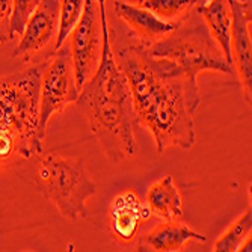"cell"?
<instances>
[{
  "mask_svg": "<svg viewBox=\"0 0 252 252\" xmlns=\"http://www.w3.org/2000/svg\"><path fill=\"white\" fill-rule=\"evenodd\" d=\"M117 62L124 71L137 124L148 128L157 153L171 147L190 150L195 145V124L186 85L172 61L154 58L144 45L123 49Z\"/></svg>",
  "mask_w": 252,
  "mask_h": 252,
  "instance_id": "1",
  "label": "cell"
},
{
  "mask_svg": "<svg viewBox=\"0 0 252 252\" xmlns=\"http://www.w3.org/2000/svg\"><path fill=\"white\" fill-rule=\"evenodd\" d=\"M101 21V55L95 73L80 89L76 100L106 157L118 165L136 154L137 124L127 77L112 52L106 17V0H97Z\"/></svg>",
  "mask_w": 252,
  "mask_h": 252,
  "instance_id": "2",
  "label": "cell"
},
{
  "mask_svg": "<svg viewBox=\"0 0 252 252\" xmlns=\"http://www.w3.org/2000/svg\"><path fill=\"white\" fill-rule=\"evenodd\" d=\"M45 62L0 77V130L15 137V151L31 158L42 154L38 141L41 77Z\"/></svg>",
  "mask_w": 252,
  "mask_h": 252,
  "instance_id": "3",
  "label": "cell"
},
{
  "mask_svg": "<svg viewBox=\"0 0 252 252\" xmlns=\"http://www.w3.org/2000/svg\"><path fill=\"white\" fill-rule=\"evenodd\" d=\"M154 58H165L175 63L178 74L186 85L190 110L195 113L201 104L199 86L196 77L204 71H216L236 76L234 66L226 62L219 45L202 26L174 31L168 36L147 47Z\"/></svg>",
  "mask_w": 252,
  "mask_h": 252,
  "instance_id": "4",
  "label": "cell"
},
{
  "mask_svg": "<svg viewBox=\"0 0 252 252\" xmlns=\"http://www.w3.org/2000/svg\"><path fill=\"white\" fill-rule=\"evenodd\" d=\"M36 181L44 196L65 219L77 220L89 216L86 201L97 193V185L91 180L83 158L45 156L39 162Z\"/></svg>",
  "mask_w": 252,
  "mask_h": 252,
  "instance_id": "5",
  "label": "cell"
},
{
  "mask_svg": "<svg viewBox=\"0 0 252 252\" xmlns=\"http://www.w3.org/2000/svg\"><path fill=\"white\" fill-rule=\"evenodd\" d=\"M79 93L70 45H61L50 56V61L45 62L41 77L38 123V141L41 144H44L50 120L61 113L66 104L76 103Z\"/></svg>",
  "mask_w": 252,
  "mask_h": 252,
  "instance_id": "6",
  "label": "cell"
},
{
  "mask_svg": "<svg viewBox=\"0 0 252 252\" xmlns=\"http://www.w3.org/2000/svg\"><path fill=\"white\" fill-rule=\"evenodd\" d=\"M70 50L79 89L95 73L101 55V21L97 0H85L77 26L71 32Z\"/></svg>",
  "mask_w": 252,
  "mask_h": 252,
  "instance_id": "7",
  "label": "cell"
},
{
  "mask_svg": "<svg viewBox=\"0 0 252 252\" xmlns=\"http://www.w3.org/2000/svg\"><path fill=\"white\" fill-rule=\"evenodd\" d=\"M231 12V55L236 77L239 76L243 95L251 104L252 82V41H251V0H228Z\"/></svg>",
  "mask_w": 252,
  "mask_h": 252,
  "instance_id": "8",
  "label": "cell"
},
{
  "mask_svg": "<svg viewBox=\"0 0 252 252\" xmlns=\"http://www.w3.org/2000/svg\"><path fill=\"white\" fill-rule=\"evenodd\" d=\"M147 204L131 189L123 190L112 199L107 212L109 233L117 243L127 246L137 240L142 223L150 219Z\"/></svg>",
  "mask_w": 252,
  "mask_h": 252,
  "instance_id": "9",
  "label": "cell"
},
{
  "mask_svg": "<svg viewBox=\"0 0 252 252\" xmlns=\"http://www.w3.org/2000/svg\"><path fill=\"white\" fill-rule=\"evenodd\" d=\"M59 28V0H41L33 14L26 23L21 39L12 58L31 59V55L38 53L56 39Z\"/></svg>",
  "mask_w": 252,
  "mask_h": 252,
  "instance_id": "10",
  "label": "cell"
},
{
  "mask_svg": "<svg viewBox=\"0 0 252 252\" xmlns=\"http://www.w3.org/2000/svg\"><path fill=\"white\" fill-rule=\"evenodd\" d=\"M113 11L131 29L144 47H150L151 44L168 36L180 26L178 23L160 20L157 15L141 5H130L123 0H115Z\"/></svg>",
  "mask_w": 252,
  "mask_h": 252,
  "instance_id": "11",
  "label": "cell"
},
{
  "mask_svg": "<svg viewBox=\"0 0 252 252\" xmlns=\"http://www.w3.org/2000/svg\"><path fill=\"white\" fill-rule=\"evenodd\" d=\"M207 237L195 231L189 225L180 220H171L156 225L153 230L142 234L137 242L141 252H175L181 251L189 242L205 243Z\"/></svg>",
  "mask_w": 252,
  "mask_h": 252,
  "instance_id": "12",
  "label": "cell"
},
{
  "mask_svg": "<svg viewBox=\"0 0 252 252\" xmlns=\"http://www.w3.org/2000/svg\"><path fill=\"white\" fill-rule=\"evenodd\" d=\"M145 204L160 220L171 222L183 218V198L172 175H165L150 186Z\"/></svg>",
  "mask_w": 252,
  "mask_h": 252,
  "instance_id": "13",
  "label": "cell"
},
{
  "mask_svg": "<svg viewBox=\"0 0 252 252\" xmlns=\"http://www.w3.org/2000/svg\"><path fill=\"white\" fill-rule=\"evenodd\" d=\"M196 12L204 18L210 36L216 41L226 62L233 65L231 55V12L228 0H210L198 5ZM234 66V65H233Z\"/></svg>",
  "mask_w": 252,
  "mask_h": 252,
  "instance_id": "14",
  "label": "cell"
},
{
  "mask_svg": "<svg viewBox=\"0 0 252 252\" xmlns=\"http://www.w3.org/2000/svg\"><path fill=\"white\" fill-rule=\"evenodd\" d=\"M252 231V210H246L231 226L215 242V252H237L242 243L251 237Z\"/></svg>",
  "mask_w": 252,
  "mask_h": 252,
  "instance_id": "15",
  "label": "cell"
},
{
  "mask_svg": "<svg viewBox=\"0 0 252 252\" xmlns=\"http://www.w3.org/2000/svg\"><path fill=\"white\" fill-rule=\"evenodd\" d=\"M85 8V0H59V28L55 39V52L65 44L77 26Z\"/></svg>",
  "mask_w": 252,
  "mask_h": 252,
  "instance_id": "16",
  "label": "cell"
},
{
  "mask_svg": "<svg viewBox=\"0 0 252 252\" xmlns=\"http://www.w3.org/2000/svg\"><path fill=\"white\" fill-rule=\"evenodd\" d=\"M141 5L160 20L175 23L196 5V0H144Z\"/></svg>",
  "mask_w": 252,
  "mask_h": 252,
  "instance_id": "17",
  "label": "cell"
},
{
  "mask_svg": "<svg viewBox=\"0 0 252 252\" xmlns=\"http://www.w3.org/2000/svg\"><path fill=\"white\" fill-rule=\"evenodd\" d=\"M39 2L41 0H12V12H11V25H9L11 39L23 33L28 20L33 14Z\"/></svg>",
  "mask_w": 252,
  "mask_h": 252,
  "instance_id": "18",
  "label": "cell"
},
{
  "mask_svg": "<svg viewBox=\"0 0 252 252\" xmlns=\"http://www.w3.org/2000/svg\"><path fill=\"white\" fill-rule=\"evenodd\" d=\"M12 0H0V44L11 41L9 25H11Z\"/></svg>",
  "mask_w": 252,
  "mask_h": 252,
  "instance_id": "19",
  "label": "cell"
},
{
  "mask_svg": "<svg viewBox=\"0 0 252 252\" xmlns=\"http://www.w3.org/2000/svg\"><path fill=\"white\" fill-rule=\"evenodd\" d=\"M15 151V137L9 131L0 130V160L9 158Z\"/></svg>",
  "mask_w": 252,
  "mask_h": 252,
  "instance_id": "20",
  "label": "cell"
},
{
  "mask_svg": "<svg viewBox=\"0 0 252 252\" xmlns=\"http://www.w3.org/2000/svg\"><path fill=\"white\" fill-rule=\"evenodd\" d=\"M207 2H210V0H196V5H195V6H198V5H204V3H207Z\"/></svg>",
  "mask_w": 252,
  "mask_h": 252,
  "instance_id": "21",
  "label": "cell"
},
{
  "mask_svg": "<svg viewBox=\"0 0 252 252\" xmlns=\"http://www.w3.org/2000/svg\"><path fill=\"white\" fill-rule=\"evenodd\" d=\"M142 2H144V0H139V5H141V3H142Z\"/></svg>",
  "mask_w": 252,
  "mask_h": 252,
  "instance_id": "22",
  "label": "cell"
}]
</instances>
